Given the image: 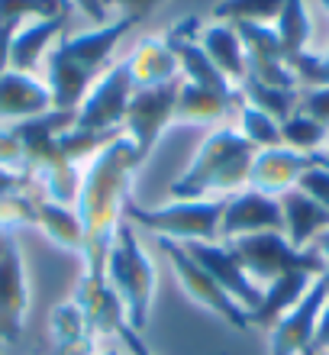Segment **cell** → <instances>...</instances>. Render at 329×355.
<instances>
[{
  "mask_svg": "<svg viewBox=\"0 0 329 355\" xmlns=\"http://www.w3.org/2000/svg\"><path fill=\"white\" fill-rule=\"evenodd\" d=\"M310 245H313V249H317V252L323 255V265H326V271H323L320 278H323V281H326V284H329V230H323V233L317 236V239H313Z\"/></svg>",
  "mask_w": 329,
  "mask_h": 355,
  "instance_id": "f35d334b",
  "label": "cell"
},
{
  "mask_svg": "<svg viewBox=\"0 0 329 355\" xmlns=\"http://www.w3.org/2000/svg\"><path fill=\"white\" fill-rule=\"evenodd\" d=\"M181 81L184 78H175L159 87H136V94L130 97V107L123 116V132L132 139L142 159H149L159 136L175 120V101H178Z\"/></svg>",
  "mask_w": 329,
  "mask_h": 355,
  "instance_id": "52a82bcc",
  "label": "cell"
},
{
  "mask_svg": "<svg viewBox=\"0 0 329 355\" xmlns=\"http://www.w3.org/2000/svg\"><path fill=\"white\" fill-rule=\"evenodd\" d=\"M313 281L317 278L307 275V271H291V275H281V278L268 281V288L262 291V304L249 313V327L272 329L287 310H294L301 304V297L310 291Z\"/></svg>",
  "mask_w": 329,
  "mask_h": 355,
  "instance_id": "e0dca14e",
  "label": "cell"
},
{
  "mask_svg": "<svg viewBox=\"0 0 329 355\" xmlns=\"http://www.w3.org/2000/svg\"><path fill=\"white\" fill-rule=\"evenodd\" d=\"M52 343L55 355H94V329L75 300L52 310Z\"/></svg>",
  "mask_w": 329,
  "mask_h": 355,
  "instance_id": "7402d4cb",
  "label": "cell"
},
{
  "mask_svg": "<svg viewBox=\"0 0 329 355\" xmlns=\"http://www.w3.org/2000/svg\"><path fill=\"white\" fill-rule=\"evenodd\" d=\"M310 352H329V297L320 310V320H317V333H313Z\"/></svg>",
  "mask_w": 329,
  "mask_h": 355,
  "instance_id": "74e56055",
  "label": "cell"
},
{
  "mask_svg": "<svg viewBox=\"0 0 329 355\" xmlns=\"http://www.w3.org/2000/svg\"><path fill=\"white\" fill-rule=\"evenodd\" d=\"M297 110L313 116V120L323 123V126H329V85L326 87H307V94H301Z\"/></svg>",
  "mask_w": 329,
  "mask_h": 355,
  "instance_id": "d6a6232c",
  "label": "cell"
},
{
  "mask_svg": "<svg viewBox=\"0 0 329 355\" xmlns=\"http://www.w3.org/2000/svg\"><path fill=\"white\" fill-rule=\"evenodd\" d=\"M139 149L123 132L107 149H100L91 159L87 171L81 175L78 191V220H81V255H85V275L104 278L107 252L113 245L116 226L123 223V207L130 200V184L142 165Z\"/></svg>",
  "mask_w": 329,
  "mask_h": 355,
  "instance_id": "6da1fadb",
  "label": "cell"
},
{
  "mask_svg": "<svg viewBox=\"0 0 329 355\" xmlns=\"http://www.w3.org/2000/svg\"><path fill=\"white\" fill-rule=\"evenodd\" d=\"M26 317V271L10 230H0V343H17Z\"/></svg>",
  "mask_w": 329,
  "mask_h": 355,
  "instance_id": "8fae6325",
  "label": "cell"
},
{
  "mask_svg": "<svg viewBox=\"0 0 329 355\" xmlns=\"http://www.w3.org/2000/svg\"><path fill=\"white\" fill-rule=\"evenodd\" d=\"M239 103H242L239 91L217 94V91H207V87L190 85V81H181L178 101H175V120H181V123H217V120H223L233 107H239Z\"/></svg>",
  "mask_w": 329,
  "mask_h": 355,
  "instance_id": "44dd1931",
  "label": "cell"
},
{
  "mask_svg": "<svg viewBox=\"0 0 329 355\" xmlns=\"http://www.w3.org/2000/svg\"><path fill=\"white\" fill-rule=\"evenodd\" d=\"M229 249L233 255L242 262V268L249 271V278L258 284V281H274L281 275H291V271H307L313 278H320L326 265H323V255L307 245V249H297V245L287 243L284 233H252V236H235L229 239Z\"/></svg>",
  "mask_w": 329,
  "mask_h": 355,
  "instance_id": "8992f818",
  "label": "cell"
},
{
  "mask_svg": "<svg viewBox=\"0 0 329 355\" xmlns=\"http://www.w3.org/2000/svg\"><path fill=\"white\" fill-rule=\"evenodd\" d=\"M94 355H123L120 349H107V352H94Z\"/></svg>",
  "mask_w": 329,
  "mask_h": 355,
  "instance_id": "60d3db41",
  "label": "cell"
},
{
  "mask_svg": "<svg viewBox=\"0 0 329 355\" xmlns=\"http://www.w3.org/2000/svg\"><path fill=\"white\" fill-rule=\"evenodd\" d=\"M329 297V284L317 278L310 291L301 297V304L287 310L278 323L272 327V349L268 355H307L313 346V333H317V320Z\"/></svg>",
  "mask_w": 329,
  "mask_h": 355,
  "instance_id": "7c38bea8",
  "label": "cell"
},
{
  "mask_svg": "<svg viewBox=\"0 0 329 355\" xmlns=\"http://www.w3.org/2000/svg\"><path fill=\"white\" fill-rule=\"evenodd\" d=\"M136 26V19L120 17L107 26H97L91 33H78L71 39H62L48 55V91H52V110H78L91 87L100 81V71L110 62L113 49L120 39Z\"/></svg>",
  "mask_w": 329,
  "mask_h": 355,
  "instance_id": "7a4b0ae2",
  "label": "cell"
},
{
  "mask_svg": "<svg viewBox=\"0 0 329 355\" xmlns=\"http://www.w3.org/2000/svg\"><path fill=\"white\" fill-rule=\"evenodd\" d=\"M0 165L10 171H23V142L13 130H0Z\"/></svg>",
  "mask_w": 329,
  "mask_h": 355,
  "instance_id": "836d02e7",
  "label": "cell"
},
{
  "mask_svg": "<svg viewBox=\"0 0 329 355\" xmlns=\"http://www.w3.org/2000/svg\"><path fill=\"white\" fill-rule=\"evenodd\" d=\"M71 13L68 0H0V26H23L29 17L48 19Z\"/></svg>",
  "mask_w": 329,
  "mask_h": 355,
  "instance_id": "f546056e",
  "label": "cell"
},
{
  "mask_svg": "<svg viewBox=\"0 0 329 355\" xmlns=\"http://www.w3.org/2000/svg\"><path fill=\"white\" fill-rule=\"evenodd\" d=\"M229 197H200V200H171L165 207L145 210L139 204L123 207V216L130 223L145 226L149 233L171 243H217L220 220H223Z\"/></svg>",
  "mask_w": 329,
  "mask_h": 355,
  "instance_id": "5b68a950",
  "label": "cell"
},
{
  "mask_svg": "<svg viewBox=\"0 0 329 355\" xmlns=\"http://www.w3.org/2000/svg\"><path fill=\"white\" fill-rule=\"evenodd\" d=\"M120 339H123V346L130 349V355H152L149 349H145V343L139 339V333H136V329H126Z\"/></svg>",
  "mask_w": 329,
  "mask_h": 355,
  "instance_id": "ab89813d",
  "label": "cell"
},
{
  "mask_svg": "<svg viewBox=\"0 0 329 355\" xmlns=\"http://www.w3.org/2000/svg\"><path fill=\"white\" fill-rule=\"evenodd\" d=\"M278 26V39H281V52H284V62L294 55H301L307 52V42H310V17H307V7H303V0H284L281 3V13L274 19Z\"/></svg>",
  "mask_w": 329,
  "mask_h": 355,
  "instance_id": "484cf974",
  "label": "cell"
},
{
  "mask_svg": "<svg viewBox=\"0 0 329 355\" xmlns=\"http://www.w3.org/2000/svg\"><path fill=\"white\" fill-rule=\"evenodd\" d=\"M307 355H329V352H307Z\"/></svg>",
  "mask_w": 329,
  "mask_h": 355,
  "instance_id": "7bdbcfd3",
  "label": "cell"
},
{
  "mask_svg": "<svg viewBox=\"0 0 329 355\" xmlns=\"http://www.w3.org/2000/svg\"><path fill=\"white\" fill-rule=\"evenodd\" d=\"M200 46L210 55V62L226 75L229 85H242L249 68H245V49L242 39L235 33L233 23H217V26H204L200 29Z\"/></svg>",
  "mask_w": 329,
  "mask_h": 355,
  "instance_id": "ffe728a7",
  "label": "cell"
},
{
  "mask_svg": "<svg viewBox=\"0 0 329 355\" xmlns=\"http://www.w3.org/2000/svg\"><path fill=\"white\" fill-rule=\"evenodd\" d=\"M284 0H220L213 7V17L220 23H258L268 26L272 19H278Z\"/></svg>",
  "mask_w": 329,
  "mask_h": 355,
  "instance_id": "83f0119b",
  "label": "cell"
},
{
  "mask_svg": "<svg viewBox=\"0 0 329 355\" xmlns=\"http://www.w3.org/2000/svg\"><path fill=\"white\" fill-rule=\"evenodd\" d=\"M52 110V91L33 75L7 68L0 75V120H33Z\"/></svg>",
  "mask_w": 329,
  "mask_h": 355,
  "instance_id": "2e32d148",
  "label": "cell"
},
{
  "mask_svg": "<svg viewBox=\"0 0 329 355\" xmlns=\"http://www.w3.org/2000/svg\"><path fill=\"white\" fill-rule=\"evenodd\" d=\"M313 162H317V155H303V152H294L287 146L258 149L252 159V168H249V187L258 191V194L281 197L284 191L297 187L301 175Z\"/></svg>",
  "mask_w": 329,
  "mask_h": 355,
  "instance_id": "5bb4252c",
  "label": "cell"
},
{
  "mask_svg": "<svg viewBox=\"0 0 329 355\" xmlns=\"http://www.w3.org/2000/svg\"><path fill=\"white\" fill-rule=\"evenodd\" d=\"M136 94V81H132L130 62L110 65L104 78L91 87L85 103L78 107V130L91 132H107V130H123V116L130 107V97Z\"/></svg>",
  "mask_w": 329,
  "mask_h": 355,
  "instance_id": "ba28073f",
  "label": "cell"
},
{
  "mask_svg": "<svg viewBox=\"0 0 329 355\" xmlns=\"http://www.w3.org/2000/svg\"><path fill=\"white\" fill-rule=\"evenodd\" d=\"M68 3L78 7L81 13H87V17L94 19V26H107V23H110V13H107L104 0H68Z\"/></svg>",
  "mask_w": 329,
  "mask_h": 355,
  "instance_id": "8d00e7d4",
  "label": "cell"
},
{
  "mask_svg": "<svg viewBox=\"0 0 329 355\" xmlns=\"http://www.w3.org/2000/svg\"><path fill=\"white\" fill-rule=\"evenodd\" d=\"M323 142H329V126L317 123L307 113H294L281 123V146L294 152H303V155H320Z\"/></svg>",
  "mask_w": 329,
  "mask_h": 355,
  "instance_id": "4316f807",
  "label": "cell"
},
{
  "mask_svg": "<svg viewBox=\"0 0 329 355\" xmlns=\"http://www.w3.org/2000/svg\"><path fill=\"white\" fill-rule=\"evenodd\" d=\"M239 97H242L249 107L268 113V116L278 120V123H284L287 116H294V113H297V103H301V94L297 91H284V87L262 85V81H255V78H245L242 85H239Z\"/></svg>",
  "mask_w": 329,
  "mask_h": 355,
  "instance_id": "d4e9b609",
  "label": "cell"
},
{
  "mask_svg": "<svg viewBox=\"0 0 329 355\" xmlns=\"http://www.w3.org/2000/svg\"><path fill=\"white\" fill-rule=\"evenodd\" d=\"M323 159H326V165H329V149H326V155H323Z\"/></svg>",
  "mask_w": 329,
  "mask_h": 355,
  "instance_id": "ee69618b",
  "label": "cell"
},
{
  "mask_svg": "<svg viewBox=\"0 0 329 355\" xmlns=\"http://www.w3.org/2000/svg\"><path fill=\"white\" fill-rule=\"evenodd\" d=\"M255 146L235 130H217L200 142L197 155L188 171L171 184L175 200H200L207 194L233 197V191L249 184V168L255 159Z\"/></svg>",
  "mask_w": 329,
  "mask_h": 355,
  "instance_id": "3957f363",
  "label": "cell"
},
{
  "mask_svg": "<svg viewBox=\"0 0 329 355\" xmlns=\"http://www.w3.org/2000/svg\"><path fill=\"white\" fill-rule=\"evenodd\" d=\"M104 3H113L123 17H130V19H136V23H139V19H145L152 10L159 7L161 0H104Z\"/></svg>",
  "mask_w": 329,
  "mask_h": 355,
  "instance_id": "e575fe53",
  "label": "cell"
},
{
  "mask_svg": "<svg viewBox=\"0 0 329 355\" xmlns=\"http://www.w3.org/2000/svg\"><path fill=\"white\" fill-rule=\"evenodd\" d=\"M297 191H301V194H307L310 200H317L320 207H326V210H329V165H326V159H323V155H317V162H313L310 168L301 175Z\"/></svg>",
  "mask_w": 329,
  "mask_h": 355,
  "instance_id": "1f68e13d",
  "label": "cell"
},
{
  "mask_svg": "<svg viewBox=\"0 0 329 355\" xmlns=\"http://www.w3.org/2000/svg\"><path fill=\"white\" fill-rule=\"evenodd\" d=\"M239 132L245 142H252L255 149H274L281 146V123L272 120L268 113L255 110L249 103H239Z\"/></svg>",
  "mask_w": 329,
  "mask_h": 355,
  "instance_id": "f1b7e54d",
  "label": "cell"
},
{
  "mask_svg": "<svg viewBox=\"0 0 329 355\" xmlns=\"http://www.w3.org/2000/svg\"><path fill=\"white\" fill-rule=\"evenodd\" d=\"M68 13L62 17H48V19H36V23H23V26L13 33L10 39V68L13 71H23V75H33V68L39 65V58L52 46V39H58V33L65 29Z\"/></svg>",
  "mask_w": 329,
  "mask_h": 355,
  "instance_id": "d6986e66",
  "label": "cell"
},
{
  "mask_svg": "<svg viewBox=\"0 0 329 355\" xmlns=\"http://www.w3.org/2000/svg\"><path fill=\"white\" fill-rule=\"evenodd\" d=\"M126 62H130L136 87H159V85H168V81L178 78V58H175V52L168 49L165 39L142 42Z\"/></svg>",
  "mask_w": 329,
  "mask_h": 355,
  "instance_id": "603a6c76",
  "label": "cell"
},
{
  "mask_svg": "<svg viewBox=\"0 0 329 355\" xmlns=\"http://www.w3.org/2000/svg\"><path fill=\"white\" fill-rule=\"evenodd\" d=\"M287 68L294 71L297 85H307V87H326L329 85V58L301 52V55L287 58Z\"/></svg>",
  "mask_w": 329,
  "mask_h": 355,
  "instance_id": "4dcf8cb0",
  "label": "cell"
},
{
  "mask_svg": "<svg viewBox=\"0 0 329 355\" xmlns=\"http://www.w3.org/2000/svg\"><path fill=\"white\" fill-rule=\"evenodd\" d=\"M278 200H281V214H284V236H287L291 245L307 249L323 230H329V210L320 207L317 200H310L307 194H301L297 187L284 191Z\"/></svg>",
  "mask_w": 329,
  "mask_h": 355,
  "instance_id": "ac0fdd59",
  "label": "cell"
},
{
  "mask_svg": "<svg viewBox=\"0 0 329 355\" xmlns=\"http://www.w3.org/2000/svg\"><path fill=\"white\" fill-rule=\"evenodd\" d=\"M78 307L85 310L87 323L94 329V336H123L130 327V317H126V307L123 300L116 297V291L107 284V278H91V275H81V281L75 284V297H71Z\"/></svg>",
  "mask_w": 329,
  "mask_h": 355,
  "instance_id": "9a60e30c",
  "label": "cell"
},
{
  "mask_svg": "<svg viewBox=\"0 0 329 355\" xmlns=\"http://www.w3.org/2000/svg\"><path fill=\"white\" fill-rule=\"evenodd\" d=\"M181 249L207 271L210 278L217 281L220 288L229 294V297L245 310L252 313L258 304H262V288L249 278V271L242 268V262L233 255L229 245H220V243H181Z\"/></svg>",
  "mask_w": 329,
  "mask_h": 355,
  "instance_id": "30bf717a",
  "label": "cell"
},
{
  "mask_svg": "<svg viewBox=\"0 0 329 355\" xmlns=\"http://www.w3.org/2000/svg\"><path fill=\"white\" fill-rule=\"evenodd\" d=\"M252 233H284V214L281 200L258 191H242L226 200L223 220H220V236L235 239V236H252Z\"/></svg>",
  "mask_w": 329,
  "mask_h": 355,
  "instance_id": "4fadbf2b",
  "label": "cell"
},
{
  "mask_svg": "<svg viewBox=\"0 0 329 355\" xmlns=\"http://www.w3.org/2000/svg\"><path fill=\"white\" fill-rule=\"evenodd\" d=\"M104 278L116 291V297L123 300L130 327L136 333H142L145 323H149L152 297H155V265L149 262V255L142 252L139 239H136V230H132V223L126 216L116 226L113 245H110V252H107Z\"/></svg>",
  "mask_w": 329,
  "mask_h": 355,
  "instance_id": "277c9868",
  "label": "cell"
},
{
  "mask_svg": "<svg viewBox=\"0 0 329 355\" xmlns=\"http://www.w3.org/2000/svg\"><path fill=\"white\" fill-rule=\"evenodd\" d=\"M161 252L168 255L171 268H175V275H178V281L184 284V291H188L190 297L197 300V304H204L207 310H213L217 317H223L229 327L235 329H249V313H245L239 304H235L229 294H226L223 288H220L217 281L210 278L207 271L200 268L194 259H190L184 249H181V243H171V239H159Z\"/></svg>",
  "mask_w": 329,
  "mask_h": 355,
  "instance_id": "9c48e42d",
  "label": "cell"
},
{
  "mask_svg": "<svg viewBox=\"0 0 329 355\" xmlns=\"http://www.w3.org/2000/svg\"><path fill=\"white\" fill-rule=\"evenodd\" d=\"M36 226H42V233L55 245H62L68 252H81L85 233H81L78 210L62 207V204H55V200H46V197L36 194Z\"/></svg>",
  "mask_w": 329,
  "mask_h": 355,
  "instance_id": "cb8c5ba5",
  "label": "cell"
},
{
  "mask_svg": "<svg viewBox=\"0 0 329 355\" xmlns=\"http://www.w3.org/2000/svg\"><path fill=\"white\" fill-rule=\"evenodd\" d=\"M29 178L23 171H10L0 165V197H10V194H19V191H26Z\"/></svg>",
  "mask_w": 329,
  "mask_h": 355,
  "instance_id": "d590c367",
  "label": "cell"
},
{
  "mask_svg": "<svg viewBox=\"0 0 329 355\" xmlns=\"http://www.w3.org/2000/svg\"><path fill=\"white\" fill-rule=\"evenodd\" d=\"M320 3H323V7H326V13H329V0H320Z\"/></svg>",
  "mask_w": 329,
  "mask_h": 355,
  "instance_id": "b9f144b4",
  "label": "cell"
}]
</instances>
